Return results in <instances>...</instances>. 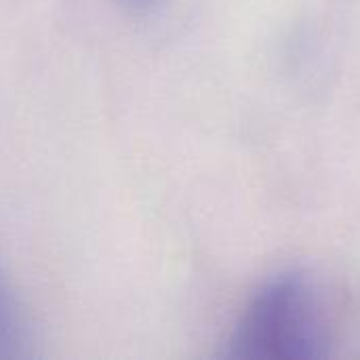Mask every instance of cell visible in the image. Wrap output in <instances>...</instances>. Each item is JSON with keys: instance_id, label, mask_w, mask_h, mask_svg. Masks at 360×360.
I'll use <instances>...</instances> for the list:
<instances>
[{"instance_id": "obj_1", "label": "cell", "mask_w": 360, "mask_h": 360, "mask_svg": "<svg viewBox=\"0 0 360 360\" xmlns=\"http://www.w3.org/2000/svg\"><path fill=\"white\" fill-rule=\"evenodd\" d=\"M329 306L319 287L302 274L266 285L230 342L232 359L310 360L331 354Z\"/></svg>"}]
</instances>
